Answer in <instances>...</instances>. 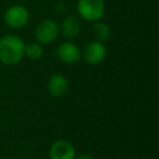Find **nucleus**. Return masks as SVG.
<instances>
[{"instance_id":"12","label":"nucleus","mask_w":159,"mask_h":159,"mask_svg":"<svg viewBox=\"0 0 159 159\" xmlns=\"http://www.w3.org/2000/svg\"><path fill=\"white\" fill-rule=\"evenodd\" d=\"M75 159H95L93 156L91 155H87V154H84V155H81L79 157H75Z\"/></svg>"},{"instance_id":"3","label":"nucleus","mask_w":159,"mask_h":159,"mask_svg":"<svg viewBox=\"0 0 159 159\" xmlns=\"http://www.w3.org/2000/svg\"><path fill=\"white\" fill-rule=\"evenodd\" d=\"M5 23L11 29H22L29 23L30 12L25 7L20 5L11 6L3 14Z\"/></svg>"},{"instance_id":"8","label":"nucleus","mask_w":159,"mask_h":159,"mask_svg":"<svg viewBox=\"0 0 159 159\" xmlns=\"http://www.w3.org/2000/svg\"><path fill=\"white\" fill-rule=\"evenodd\" d=\"M59 32L66 39H73L81 32V22L75 16H68L63 19L59 27Z\"/></svg>"},{"instance_id":"10","label":"nucleus","mask_w":159,"mask_h":159,"mask_svg":"<svg viewBox=\"0 0 159 159\" xmlns=\"http://www.w3.org/2000/svg\"><path fill=\"white\" fill-rule=\"evenodd\" d=\"M93 34H94V37H95V40H98L100 43L107 42L111 36L110 26L108 24H106V23L97 21V22L94 23Z\"/></svg>"},{"instance_id":"2","label":"nucleus","mask_w":159,"mask_h":159,"mask_svg":"<svg viewBox=\"0 0 159 159\" xmlns=\"http://www.w3.org/2000/svg\"><path fill=\"white\" fill-rule=\"evenodd\" d=\"M77 14L86 22L100 21L105 14L104 0H77Z\"/></svg>"},{"instance_id":"6","label":"nucleus","mask_w":159,"mask_h":159,"mask_svg":"<svg viewBox=\"0 0 159 159\" xmlns=\"http://www.w3.org/2000/svg\"><path fill=\"white\" fill-rule=\"evenodd\" d=\"M56 57L64 64H74L81 60V49L72 42H64L57 47Z\"/></svg>"},{"instance_id":"5","label":"nucleus","mask_w":159,"mask_h":159,"mask_svg":"<svg viewBox=\"0 0 159 159\" xmlns=\"http://www.w3.org/2000/svg\"><path fill=\"white\" fill-rule=\"evenodd\" d=\"M59 35V25L51 19H46L37 25L35 38L39 44H50Z\"/></svg>"},{"instance_id":"1","label":"nucleus","mask_w":159,"mask_h":159,"mask_svg":"<svg viewBox=\"0 0 159 159\" xmlns=\"http://www.w3.org/2000/svg\"><path fill=\"white\" fill-rule=\"evenodd\" d=\"M25 57V43L18 35L8 34L0 38V62L16 66Z\"/></svg>"},{"instance_id":"4","label":"nucleus","mask_w":159,"mask_h":159,"mask_svg":"<svg viewBox=\"0 0 159 159\" xmlns=\"http://www.w3.org/2000/svg\"><path fill=\"white\" fill-rule=\"evenodd\" d=\"M106 55L107 49L104 43H100L98 40L87 43L81 51V57L89 66H97L102 63L106 58Z\"/></svg>"},{"instance_id":"9","label":"nucleus","mask_w":159,"mask_h":159,"mask_svg":"<svg viewBox=\"0 0 159 159\" xmlns=\"http://www.w3.org/2000/svg\"><path fill=\"white\" fill-rule=\"evenodd\" d=\"M48 92L52 97H62L69 89V81L62 74H53L48 80Z\"/></svg>"},{"instance_id":"11","label":"nucleus","mask_w":159,"mask_h":159,"mask_svg":"<svg viewBox=\"0 0 159 159\" xmlns=\"http://www.w3.org/2000/svg\"><path fill=\"white\" fill-rule=\"evenodd\" d=\"M44 50L39 43L34 42L25 45V57H27L31 60H38L42 58Z\"/></svg>"},{"instance_id":"7","label":"nucleus","mask_w":159,"mask_h":159,"mask_svg":"<svg viewBox=\"0 0 159 159\" xmlns=\"http://www.w3.org/2000/svg\"><path fill=\"white\" fill-rule=\"evenodd\" d=\"M76 150L71 142L66 139H58L51 144L49 148L50 159H75Z\"/></svg>"}]
</instances>
